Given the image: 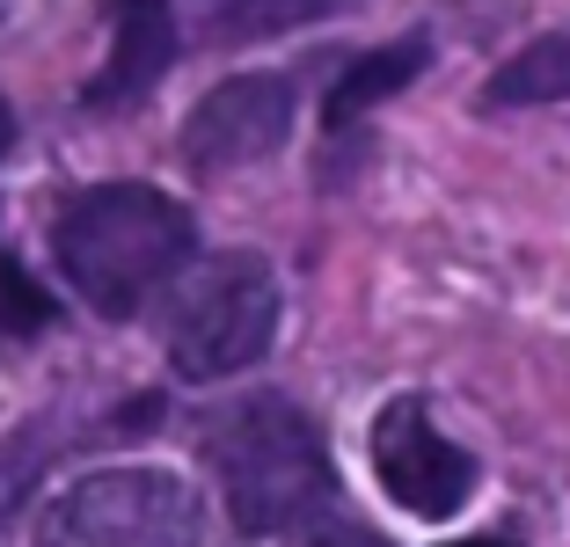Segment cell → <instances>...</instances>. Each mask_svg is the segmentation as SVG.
I'll list each match as a JSON object with an SVG mask.
<instances>
[{"label":"cell","instance_id":"1","mask_svg":"<svg viewBox=\"0 0 570 547\" xmlns=\"http://www.w3.org/2000/svg\"><path fill=\"white\" fill-rule=\"evenodd\" d=\"M190 241H198L190 212L161 190H147V182L81 190L51 227L59 270L96 315H132L154 285H168L190 263Z\"/></svg>","mask_w":570,"mask_h":547},{"label":"cell","instance_id":"2","mask_svg":"<svg viewBox=\"0 0 570 547\" xmlns=\"http://www.w3.org/2000/svg\"><path fill=\"white\" fill-rule=\"evenodd\" d=\"M205 452H213V467H219V489H227V511H235L242 533L301 526L336 489L322 431L285 395H249L227 416H213Z\"/></svg>","mask_w":570,"mask_h":547},{"label":"cell","instance_id":"3","mask_svg":"<svg viewBox=\"0 0 570 547\" xmlns=\"http://www.w3.org/2000/svg\"><path fill=\"white\" fill-rule=\"evenodd\" d=\"M205 497L168 467H102L51 497L37 547H198Z\"/></svg>","mask_w":570,"mask_h":547},{"label":"cell","instance_id":"4","mask_svg":"<svg viewBox=\"0 0 570 547\" xmlns=\"http://www.w3.org/2000/svg\"><path fill=\"white\" fill-rule=\"evenodd\" d=\"M278 329V278L256 256H213L168 307V365L184 380H227L256 365Z\"/></svg>","mask_w":570,"mask_h":547},{"label":"cell","instance_id":"5","mask_svg":"<svg viewBox=\"0 0 570 547\" xmlns=\"http://www.w3.org/2000/svg\"><path fill=\"white\" fill-rule=\"evenodd\" d=\"M373 467H381L387 497L417 518H453L475 497V460L439 431L424 401H387L381 409V424H373Z\"/></svg>","mask_w":570,"mask_h":547},{"label":"cell","instance_id":"6","mask_svg":"<svg viewBox=\"0 0 570 547\" xmlns=\"http://www.w3.org/2000/svg\"><path fill=\"white\" fill-rule=\"evenodd\" d=\"M285 132H293V81L285 73H242V81H219L184 117V161L198 176H227V168L278 153Z\"/></svg>","mask_w":570,"mask_h":547},{"label":"cell","instance_id":"7","mask_svg":"<svg viewBox=\"0 0 570 547\" xmlns=\"http://www.w3.org/2000/svg\"><path fill=\"white\" fill-rule=\"evenodd\" d=\"M176 59V16L168 0H118V22H110V59L88 81V110H118L139 102Z\"/></svg>","mask_w":570,"mask_h":547},{"label":"cell","instance_id":"8","mask_svg":"<svg viewBox=\"0 0 570 547\" xmlns=\"http://www.w3.org/2000/svg\"><path fill=\"white\" fill-rule=\"evenodd\" d=\"M417 73H424V37H403V44L358 59V67L330 88V132H336V125H352L358 110H373L381 96H395L403 81H417Z\"/></svg>","mask_w":570,"mask_h":547},{"label":"cell","instance_id":"9","mask_svg":"<svg viewBox=\"0 0 570 547\" xmlns=\"http://www.w3.org/2000/svg\"><path fill=\"white\" fill-rule=\"evenodd\" d=\"M563 96H570V30L527 44L520 59H504L498 81L483 88L490 110H504V102H563Z\"/></svg>","mask_w":570,"mask_h":547},{"label":"cell","instance_id":"10","mask_svg":"<svg viewBox=\"0 0 570 547\" xmlns=\"http://www.w3.org/2000/svg\"><path fill=\"white\" fill-rule=\"evenodd\" d=\"M330 8H344V0H198L205 30H213L219 44H242V37H278V30H293V22L330 16Z\"/></svg>","mask_w":570,"mask_h":547},{"label":"cell","instance_id":"11","mask_svg":"<svg viewBox=\"0 0 570 547\" xmlns=\"http://www.w3.org/2000/svg\"><path fill=\"white\" fill-rule=\"evenodd\" d=\"M45 321H51V292H37V278L16 256H0V336H37Z\"/></svg>","mask_w":570,"mask_h":547},{"label":"cell","instance_id":"12","mask_svg":"<svg viewBox=\"0 0 570 547\" xmlns=\"http://www.w3.org/2000/svg\"><path fill=\"white\" fill-rule=\"evenodd\" d=\"M30 481H37V460H30V452H16V460H0V533L16 526V504L30 497Z\"/></svg>","mask_w":570,"mask_h":547},{"label":"cell","instance_id":"13","mask_svg":"<svg viewBox=\"0 0 570 547\" xmlns=\"http://www.w3.org/2000/svg\"><path fill=\"white\" fill-rule=\"evenodd\" d=\"M307 547H387V540H381V533H366V526H344V518H336V526H322Z\"/></svg>","mask_w":570,"mask_h":547},{"label":"cell","instance_id":"14","mask_svg":"<svg viewBox=\"0 0 570 547\" xmlns=\"http://www.w3.org/2000/svg\"><path fill=\"white\" fill-rule=\"evenodd\" d=\"M16 147V117H8V102H0V153Z\"/></svg>","mask_w":570,"mask_h":547},{"label":"cell","instance_id":"15","mask_svg":"<svg viewBox=\"0 0 570 547\" xmlns=\"http://www.w3.org/2000/svg\"><path fill=\"white\" fill-rule=\"evenodd\" d=\"M453 547H512V540H453Z\"/></svg>","mask_w":570,"mask_h":547}]
</instances>
